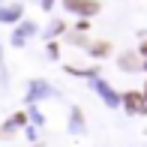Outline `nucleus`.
Returning <instances> with one entry per match:
<instances>
[{
	"label": "nucleus",
	"mask_w": 147,
	"mask_h": 147,
	"mask_svg": "<svg viewBox=\"0 0 147 147\" xmlns=\"http://www.w3.org/2000/svg\"><path fill=\"white\" fill-rule=\"evenodd\" d=\"M141 51H144V54H147V42H144V48H141Z\"/></svg>",
	"instance_id": "nucleus-3"
},
{
	"label": "nucleus",
	"mask_w": 147,
	"mask_h": 147,
	"mask_svg": "<svg viewBox=\"0 0 147 147\" xmlns=\"http://www.w3.org/2000/svg\"><path fill=\"white\" fill-rule=\"evenodd\" d=\"M144 99H147V87H144Z\"/></svg>",
	"instance_id": "nucleus-4"
},
{
	"label": "nucleus",
	"mask_w": 147,
	"mask_h": 147,
	"mask_svg": "<svg viewBox=\"0 0 147 147\" xmlns=\"http://www.w3.org/2000/svg\"><path fill=\"white\" fill-rule=\"evenodd\" d=\"M123 105L132 111V114H138V111L147 108V99H144V93H129V96L123 99Z\"/></svg>",
	"instance_id": "nucleus-2"
},
{
	"label": "nucleus",
	"mask_w": 147,
	"mask_h": 147,
	"mask_svg": "<svg viewBox=\"0 0 147 147\" xmlns=\"http://www.w3.org/2000/svg\"><path fill=\"white\" fill-rule=\"evenodd\" d=\"M66 6H69V9L84 12V15H93V12H99V3H96V0H66Z\"/></svg>",
	"instance_id": "nucleus-1"
}]
</instances>
